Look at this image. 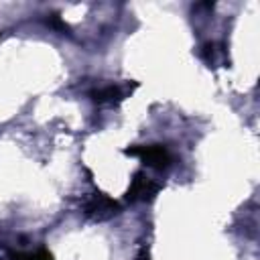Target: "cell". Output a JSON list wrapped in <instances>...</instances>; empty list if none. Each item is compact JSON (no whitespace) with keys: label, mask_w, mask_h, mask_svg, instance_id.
Returning <instances> with one entry per match:
<instances>
[{"label":"cell","mask_w":260,"mask_h":260,"mask_svg":"<svg viewBox=\"0 0 260 260\" xmlns=\"http://www.w3.org/2000/svg\"><path fill=\"white\" fill-rule=\"evenodd\" d=\"M126 154H132V156H138L144 165H148L150 169H167L171 162H173V156L171 152L167 150V146L162 144H142V146H130L124 150Z\"/></svg>","instance_id":"6da1fadb"},{"label":"cell","mask_w":260,"mask_h":260,"mask_svg":"<svg viewBox=\"0 0 260 260\" xmlns=\"http://www.w3.org/2000/svg\"><path fill=\"white\" fill-rule=\"evenodd\" d=\"M83 211H85L87 217L102 221V219L114 217V215L120 211V205H118L112 197H108V195H104V193H95V195H91V197L85 201Z\"/></svg>","instance_id":"7a4b0ae2"},{"label":"cell","mask_w":260,"mask_h":260,"mask_svg":"<svg viewBox=\"0 0 260 260\" xmlns=\"http://www.w3.org/2000/svg\"><path fill=\"white\" fill-rule=\"evenodd\" d=\"M158 189H160V185L154 179H150L146 173L138 171V173H134V177L130 181L126 197L130 201H150L158 193Z\"/></svg>","instance_id":"3957f363"},{"label":"cell","mask_w":260,"mask_h":260,"mask_svg":"<svg viewBox=\"0 0 260 260\" xmlns=\"http://www.w3.org/2000/svg\"><path fill=\"white\" fill-rule=\"evenodd\" d=\"M124 95H126V91L120 85H106V87L91 91V100L95 104H116V102L124 100Z\"/></svg>","instance_id":"277c9868"},{"label":"cell","mask_w":260,"mask_h":260,"mask_svg":"<svg viewBox=\"0 0 260 260\" xmlns=\"http://www.w3.org/2000/svg\"><path fill=\"white\" fill-rule=\"evenodd\" d=\"M4 260H53V254L45 248H37V250H28V252H22V250H8Z\"/></svg>","instance_id":"5b68a950"},{"label":"cell","mask_w":260,"mask_h":260,"mask_svg":"<svg viewBox=\"0 0 260 260\" xmlns=\"http://www.w3.org/2000/svg\"><path fill=\"white\" fill-rule=\"evenodd\" d=\"M219 55H223V51H221V49H217L213 43H207V45L203 47V57H205V61H207V63L215 65Z\"/></svg>","instance_id":"8992f818"},{"label":"cell","mask_w":260,"mask_h":260,"mask_svg":"<svg viewBox=\"0 0 260 260\" xmlns=\"http://www.w3.org/2000/svg\"><path fill=\"white\" fill-rule=\"evenodd\" d=\"M47 22H49L51 26H55V28H59V30H67V28H69V26H67V24H65V22H63V20H61V18L57 16V14H51Z\"/></svg>","instance_id":"52a82bcc"}]
</instances>
